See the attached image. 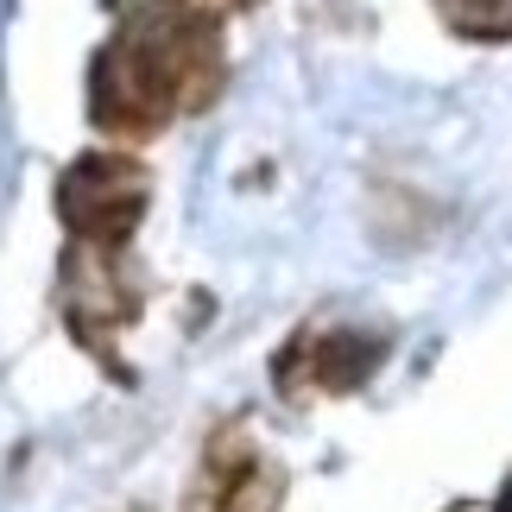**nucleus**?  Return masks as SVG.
Returning <instances> with one entry per match:
<instances>
[{
    "mask_svg": "<svg viewBox=\"0 0 512 512\" xmlns=\"http://www.w3.org/2000/svg\"><path fill=\"white\" fill-rule=\"evenodd\" d=\"M64 215L70 228L102 234V241L127 234L133 215H140V171L121 159H83L64 177Z\"/></svg>",
    "mask_w": 512,
    "mask_h": 512,
    "instance_id": "1",
    "label": "nucleus"
},
{
    "mask_svg": "<svg viewBox=\"0 0 512 512\" xmlns=\"http://www.w3.org/2000/svg\"><path fill=\"white\" fill-rule=\"evenodd\" d=\"M500 506H506V512H512V487H506V500H500Z\"/></svg>",
    "mask_w": 512,
    "mask_h": 512,
    "instance_id": "2",
    "label": "nucleus"
}]
</instances>
